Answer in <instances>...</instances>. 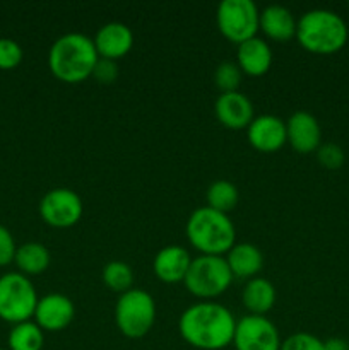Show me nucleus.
<instances>
[{
	"label": "nucleus",
	"mask_w": 349,
	"mask_h": 350,
	"mask_svg": "<svg viewBox=\"0 0 349 350\" xmlns=\"http://www.w3.org/2000/svg\"><path fill=\"white\" fill-rule=\"evenodd\" d=\"M236 320L231 311L212 301L192 304L181 313L178 330L188 345L201 350H221L233 344Z\"/></svg>",
	"instance_id": "obj_1"
},
{
	"label": "nucleus",
	"mask_w": 349,
	"mask_h": 350,
	"mask_svg": "<svg viewBox=\"0 0 349 350\" xmlns=\"http://www.w3.org/2000/svg\"><path fill=\"white\" fill-rule=\"evenodd\" d=\"M98 60L94 41L82 33L64 34L55 40L48 53L50 72L67 84H79L92 77Z\"/></svg>",
	"instance_id": "obj_2"
},
{
	"label": "nucleus",
	"mask_w": 349,
	"mask_h": 350,
	"mask_svg": "<svg viewBox=\"0 0 349 350\" xmlns=\"http://www.w3.org/2000/svg\"><path fill=\"white\" fill-rule=\"evenodd\" d=\"M187 239L201 255L222 256L235 246V224L228 214L211 207H198L187 221Z\"/></svg>",
	"instance_id": "obj_3"
},
{
	"label": "nucleus",
	"mask_w": 349,
	"mask_h": 350,
	"mask_svg": "<svg viewBox=\"0 0 349 350\" xmlns=\"http://www.w3.org/2000/svg\"><path fill=\"white\" fill-rule=\"evenodd\" d=\"M296 40L310 53L332 55L348 41V24L334 10H308L298 19Z\"/></svg>",
	"instance_id": "obj_4"
},
{
	"label": "nucleus",
	"mask_w": 349,
	"mask_h": 350,
	"mask_svg": "<svg viewBox=\"0 0 349 350\" xmlns=\"http://www.w3.org/2000/svg\"><path fill=\"white\" fill-rule=\"evenodd\" d=\"M233 279L235 277L224 256L198 255L197 258H192L183 284L192 296L209 301L226 293Z\"/></svg>",
	"instance_id": "obj_5"
},
{
	"label": "nucleus",
	"mask_w": 349,
	"mask_h": 350,
	"mask_svg": "<svg viewBox=\"0 0 349 350\" xmlns=\"http://www.w3.org/2000/svg\"><path fill=\"white\" fill-rule=\"evenodd\" d=\"M156 321V303L149 293L142 289H130L120 294L115 304V323L120 334L127 338L146 337Z\"/></svg>",
	"instance_id": "obj_6"
},
{
	"label": "nucleus",
	"mask_w": 349,
	"mask_h": 350,
	"mask_svg": "<svg viewBox=\"0 0 349 350\" xmlns=\"http://www.w3.org/2000/svg\"><path fill=\"white\" fill-rule=\"evenodd\" d=\"M36 304V289L26 275L12 272L0 277V318L3 321L14 325L29 321Z\"/></svg>",
	"instance_id": "obj_7"
},
{
	"label": "nucleus",
	"mask_w": 349,
	"mask_h": 350,
	"mask_svg": "<svg viewBox=\"0 0 349 350\" xmlns=\"http://www.w3.org/2000/svg\"><path fill=\"white\" fill-rule=\"evenodd\" d=\"M219 33L236 46L252 40L260 31V10L252 0H222L216 14Z\"/></svg>",
	"instance_id": "obj_8"
},
{
	"label": "nucleus",
	"mask_w": 349,
	"mask_h": 350,
	"mask_svg": "<svg viewBox=\"0 0 349 350\" xmlns=\"http://www.w3.org/2000/svg\"><path fill=\"white\" fill-rule=\"evenodd\" d=\"M84 212L81 197L70 188H53L40 202V215L48 226L67 229L77 224Z\"/></svg>",
	"instance_id": "obj_9"
},
{
	"label": "nucleus",
	"mask_w": 349,
	"mask_h": 350,
	"mask_svg": "<svg viewBox=\"0 0 349 350\" xmlns=\"http://www.w3.org/2000/svg\"><path fill=\"white\" fill-rule=\"evenodd\" d=\"M279 332L266 317L248 314L236 321L233 345L236 350H281Z\"/></svg>",
	"instance_id": "obj_10"
},
{
	"label": "nucleus",
	"mask_w": 349,
	"mask_h": 350,
	"mask_svg": "<svg viewBox=\"0 0 349 350\" xmlns=\"http://www.w3.org/2000/svg\"><path fill=\"white\" fill-rule=\"evenodd\" d=\"M246 139L259 152H277L287 144L286 123L276 115L255 116L246 129Z\"/></svg>",
	"instance_id": "obj_11"
},
{
	"label": "nucleus",
	"mask_w": 349,
	"mask_h": 350,
	"mask_svg": "<svg viewBox=\"0 0 349 350\" xmlns=\"http://www.w3.org/2000/svg\"><path fill=\"white\" fill-rule=\"evenodd\" d=\"M74 314V303L64 294L53 293L38 299L33 318L43 332H62L72 323Z\"/></svg>",
	"instance_id": "obj_12"
},
{
	"label": "nucleus",
	"mask_w": 349,
	"mask_h": 350,
	"mask_svg": "<svg viewBox=\"0 0 349 350\" xmlns=\"http://www.w3.org/2000/svg\"><path fill=\"white\" fill-rule=\"evenodd\" d=\"M286 137L291 149L310 154L320 147L322 129L318 120L308 111H294L286 122Z\"/></svg>",
	"instance_id": "obj_13"
},
{
	"label": "nucleus",
	"mask_w": 349,
	"mask_h": 350,
	"mask_svg": "<svg viewBox=\"0 0 349 350\" xmlns=\"http://www.w3.org/2000/svg\"><path fill=\"white\" fill-rule=\"evenodd\" d=\"M214 113L219 123L229 130L248 129L252 120L255 118L252 101L248 96L240 91L219 94V98L216 99Z\"/></svg>",
	"instance_id": "obj_14"
},
{
	"label": "nucleus",
	"mask_w": 349,
	"mask_h": 350,
	"mask_svg": "<svg viewBox=\"0 0 349 350\" xmlns=\"http://www.w3.org/2000/svg\"><path fill=\"white\" fill-rule=\"evenodd\" d=\"M92 41L99 58L116 62L132 50L133 33L127 24L108 23L99 27Z\"/></svg>",
	"instance_id": "obj_15"
},
{
	"label": "nucleus",
	"mask_w": 349,
	"mask_h": 350,
	"mask_svg": "<svg viewBox=\"0 0 349 350\" xmlns=\"http://www.w3.org/2000/svg\"><path fill=\"white\" fill-rule=\"evenodd\" d=\"M192 256L183 246L170 245L164 246L154 256L153 270L157 280L164 284L183 282L188 269H190Z\"/></svg>",
	"instance_id": "obj_16"
},
{
	"label": "nucleus",
	"mask_w": 349,
	"mask_h": 350,
	"mask_svg": "<svg viewBox=\"0 0 349 350\" xmlns=\"http://www.w3.org/2000/svg\"><path fill=\"white\" fill-rule=\"evenodd\" d=\"M236 65L243 74L250 75V77H262L270 70V65H272L270 44L259 36L238 44Z\"/></svg>",
	"instance_id": "obj_17"
},
{
	"label": "nucleus",
	"mask_w": 349,
	"mask_h": 350,
	"mask_svg": "<svg viewBox=\"0 0 349 350\" xmlns=\"http://www.w3.org/2000/svg\"><path fill=\"white\" fill-rule=\"evenodd\" d=\"M298 21L291 14L289 9L283 5H267L260 10L259 27L267 40L277 43H287L296 38Z\"/></svg>",
	"instance_id": "obj_18"
},
{
	"label": "nucleus",
	"mask_w": 349,
	"mask_h": 350,
	"mask_svg": "<svg viewBox=\"0 0 349 350\" xmlns=\"http://www.w3.org/2000/svg\"><path fill=\"white\" fill-rule=\"evenodd\" d=\"M224 258L235 279H253L263 267L262 252L252 243H235Z\"/></svg>",
	"instance_id": "obj_19"
},
{
	"label": "nucleus",
	"mask_w": 349,
	"mask_h": 350,
	"mask_svg": "<svg viewBox=\"0 0 349 350\" xmlns=\"http://www.w3.org/2000/svg\"><path fill=\"white\" fill-rule=\"evenodd\" d=\"M242 303L250 314L266 317L276 304V289L272 282L263 277L250 279L243 287Z\"/></svg>",
	"instance_id": "obj_20"
},
{
	"label": "nucleus",
	"mask_w": 349,
	"mask_h": 350,
	"mask_svg": "<svg viewBox=\"0 0 349 350\" xmlns=\"http://www.w3.org/2000/svg\"><path fill=\"white\" fill-rule=\"evenodd\" d=\"M14 262L23 275H40L50 267L51 256L47 246L41 243H26L17 248Z\"/></svg>",
	"instance_id": "obj_21"
},
{
	"label": "nucleus",
	"mask_w": 349,
	"mask_h": 350,
	"mask_svg": "<svg viewBox=\"0 0 349 350\" xmlns=\"http://www.w3.org/2000/svg\"><path fill=\"white\" fill-rule=\"evenodd\" d=\"M43 345V330L34 321L14 325L9 334V350H41Z\"/></svg>",
	"instance_id": "obj_22"
},
{
	"label": "nucleus",
	"mask_w": 349,
	"mask_h": 350,
	"mask_svg": "<svg viewBox=\"0 0 349 350\" xmlns=\"http://www.w3.org/2000/svg\"><path fill=\"white\" fill-rule=\"evenodd\" d=\"M205 198H207V207L222 212V214H228V212H231L238 205L240 193L238 188L231 181L218 180L211 183V187L207 188Z\"/></svg>",
	"instance_id": "obj_23"
},
{
	"label": "nucleus",
	"mask_w": 349,
	"mask_h": 350,
	"mask_svg": "<svg viewBox=\"0 0 349 350\" xmlns=\"http://www.w3.org/2000/svg\"><path fill=\"white\" fill-rule=\"evenodd\" d=\"M101 277L105 286L116 294H125L133 289V270L125 262L113 260V262L106 263Z\"/></svg>",
	"instance_id": "obj_24"
},
{
	"label": "nucleus",
	"mask_w": 349,
	"mask_h": 350,
	"mask_svg": "<svg viewBox=\"0 0 349 350\" xmlns=\"http://www.w3.org/2000/svg\"><path fill=\"white\" fill-rule=\"evenodd\" d=\"M242 75L243 72L240 70L235 62H222L214 72V84L221 91V94L222 92H235L242 84Z\"/></svg>",
	"instance_id": "obj_25"
},
{
	"label": "nucleus",
	"mask_w": 349,
	"mask_h": 350,
	"mask_svg": "<svg viewBox=\"0 0 349 350\" xmlns=\"http://www.w3.org/2000/svg\"><path fill=\"white\" fill-rule=\"evenodd\" d=\"M23 62V48L9 38H0V68L12 70Z\"/></svg>",
	"instance_id": "obj_26"
},
{
	"label": "nucleus",
	"mask_w": 349,
	"mask_h": 350,
	"mask_svg": "<svg viewBox=\"0 0 349 350\" xmlns=\"http://www.w3.org/2000/svg\"><path fill=\"white\" fill-rule=\"evenodd\" d=\"M281 350H324V340L307 332H298L281 344Z\"/></svg>",
	"instance_id": "obj_27"
},
{
	"label": "nucleus",
	"mask_w": 349,
	"mask_h": 350,
	"mask_svg": "<svg viewBox=\"0 0 349 350\" xmlns=\"http://www.w3.org/2000/svg\"><path fill=\"white\" fill-rule=\"evenodd\" d=\"M317 159L325 170H339L344 164V150L337 144H320L317 149Z\"/></svg>",
	"instance_id": "obj_28"
},
{
	"label": "nucleus",
	"mask_w": 349,
	"mask_h": 350,
	"mask_svg": "<svg viewBox=\"0 0 349 350\" xmlns=\"http://www.w3.org/2000/svg\"><path fill=\"white\" fill-rule=\"evenodd\" d=\"M92 77L99 82V84H113L118 77V67H116V62L106 60V58H99L98 64H96L94 72H92Z\"/></svg>",
	"instance_id": "obj_29"
},
{
	"label": "nucleus",
	"mask_w": 349,
	"mask_h": 350,
	"mask_svg": "<svg viewBox=\"0 0 349 350\" xmlns=\"http://www.w3.org/2000/svg\"><path fill=\"white\" fill-rule=\"evenodd\" d=\"M17 246L14 243L12 234L9 232V229L0 226V267L9 265L10 262H14L16 258Z\"/></svg>",
	"instance_id": "obj_30"
},
{
	"label": "nucleus",
	"mask_w": 349,
	"mask_h": 350,
	"mask_svg": "<svg viewBox=\"0 0 349 350\" xmlns=\"http://www.w3.org/2000/svg\"><path fill=\"white\" fill-rule=\"evenodd\" d=\"M324 350H349V344L344 338H328L324 340Z\"/></svg>",
	"instance_id": "obj_31"
},
{
	"label": "nucleus",
	"mask_w": 349,
	"mask_h": 350,
	"mask_svg": "<svg viewBox=\"0 0 349 350\" xmlns=\"http://www.w3.org/2000/svg\"><path fill=\"white\" fill-rule=\"evenodd\" d=\"M0 350H7V349H0Z\"/></svg>",
	"instance_id": "obj_32"
}]
</instances>
